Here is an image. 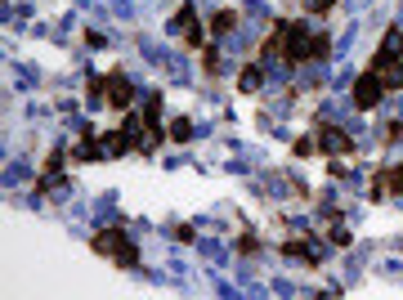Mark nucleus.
<instances>
[{
  "mask_svg": "<svg viewBox=\"0 0 403 300\" xmlns=\"http://www.w3.org/2000/svg\"><path fill=\"white\" fill-rule=\"evenodd\" d=\"M94 251H99V256H108V260H117L121 269H139V247H134L126 233H117V229H99Z\"/></svg>",
  "mask_w": 403,
  "mask_h": 300,
  "instance_id": "obj_1",
  "label": "nucleus"
},
{
  "mask_svg": "<svg viewBox=\"0 0 403 300\" xmlns=\"http://www.w3.org/2000/svg\"><path fill=\"white\" fill-rule=\"evenodd\" d=\"M381 95H386V81H381V72L354 77V86H350V103H354V108H377Z\"/></svg>",
  "mask_w": 403,
  "mask_h": 300,
  "instance_id": "obj_2",
  "label": "nucleus"
},
{
  "mask_svg": "<svg viewBox=\"0 0 403 300\" xmlns=\"http://www.w3.org/2000/svg\"><path fill=\"white\" fill-rule=\"evenodd\" d=\"M166 36H184L188 45L202 41V23H197V5H179L175 18L166 23Z\"/></svg>",
  "mask_w": 403,
  "mask_h": 300,
  "instance_id": "obj_3",
  "label": "nucleus"
},
{
  "mask_svg": "<svg viewBox=\"0 0 403 300\" xmlns=\"http://www.w3.org/2000/svg\"><path fill=\"white\" fill-rule=\"evenodd\" d=\"M103 90H108V108H117V112H126L134 103V77L130 72H112V77L103 81Z\"/></svg>",
  "mask_w": 403,
  "mask_h": 300,
  "instance_id": "obj_4",
  "label": "nucleus"
},
{
  "mask_svg": "<svg viewBox=\"0 0 403 300\" xmlns=\"http://www.w3.org/2000/svg\"><path fill=\"white\" fill-rule=\"evenodd\" d=\"M350 139H354V135H350L345 126H323V130H319V153H332V157H336V153H350Z\"/></svg>",
  "mask_w": 403,
  "mask_h": 300,
  "instance_id": "obj_5",
  "label": "nucleus"
},
{
  "mask_svg": "<svg viewBox=\"0 0 403 300\" xmlns=\"http://www.w3.org/2000/svg\"><path fill=\"white\" fill-rule=\"evenodd\" d=\"M292 175V171H287ZM283 171H269V175H260V180H256V189L260 193H269V198H292V189H296V180H287Z\"/></svg>",
  "mask_w": 403,
  "mask_h": 300,
  "instance_id": "obj_6",
  "label": "nucleus"
},
{
  "mask_svg": "<svg viewBox=\"0 0 403 300\" xmlns=\"http://www.w3.org/2000/svg\"><path fill=\"white\" fill-rule=\"evenodd\" d=\"M94 144H99V157H121L130 148V135L126 130H103V135H94Z\"/></svg>",
  "mask_w": 403,
  "mask_h": 300,
  "instance_id": "obj_7",
  "label": "nucleus"
},
{
  "mask_svg": "<svg viewBox=\"0 0 403 300\" xmlns=\"http://www.w3.org/2000/svg\"><path fill=\"white\" fill-rule=\"evenodd\" d=\"M90 215H94V224H99V229H112V224L121 220V215H117V193H103V198L94 202Z\"/></svg>",
  "mask_w": 403,
  "mask_h": 300,
  "instance_id": "obj_8",
  "label": "nucleus"
},
{
  "mask_svg": "<svg viewBox=\"0 0 403 300\" xmlns=\"http://www.w3.org/2000/svg\"><path fill=\"white\" fill-rule=\"evenodd\" d=\"M233 27H238V14H233V9H215V18H211V36H215V41H224V36H233Z\"/></svg>",
  "mask_w": 403,
  "mask_h": 300,
  "instance_id": "obj_9",
  "label": "nucleus"
},
{
  "mask_svg": "<svg viewBox=\"0 0 403 300\" xmlns=\"http://www.w3.org/2000/svg\"><path fill=\"white\" fill-rule=\"evenodd\" d=\"M139 54H143V59H148V63H152V68H166V59H170V54H166V50H161V45H157V41H152V36H148V32H139Z\"/></svg>",
  "mask_w": 403,
  "mask_h": 300,
  "instance_id": "obj_10",
  "label": "nucleus"
},
{
  "mask_svg": "<svg viewBox=\"0 0 403 300\" xmlns=\"http://www.w3.org/2000/svg\"><path fill=\"white\" fill-rule=\"evenodd\" d=\"M399 50H403V32H399V27H390V32H386V41H381V54H377V68H386V63L395 59Z\"/></svg>",
  "mask_w": 403,
  "mask_h": 300,
  "instance_id": "obj_11",
  "label": "nucleus"
},
{
  "mask_svg": "<svg viewBox=\"0 0 403 300\" xmlns=\"http://www.w3.org/2000/svg\"><path fill=\"white\" fill-rule=\"evenodd\" d=\"M265 68H247V72H238V90H242V95H256V90L265 86Z\"/></svg>",
  "mask_w": 403,
  "mask_h": 300,
  "instance_id": "obj_12",
  "label": "nucleus"
},
{
  "mask_svg": "<svg viewBox=\"0 0 403 300\" xmlns=\"http://www.w3.org/2000/svg\"><path fill=\"white\" fill-rule=\"evenodd\" d=\"M197 251L211 260V265H224V260H229V247H224V242H215V238H202Z\"/></svg>",
  "mask_w": 403,
  "mask_h": 300,
  "instance_id": "obj_13",
  "label": "nucleus"
},
{
  "mask_svg": "<svg viewBox=\"0 0 403 300\" xmlns=\"http://www.w3.org/2000/svg\"><path fill=\"white\" fill-rule=\"evenodd\" d=\"M166 72H170V81H175V86H188V81H193L188 59H179V54H170V59H166Z\"/></svg>",
  "mask_w": 403,
  "mask_h": 300,
  "instance_id": "obj_14",
  "label": "nucleus"
},
{
  "mask_svg": "<svg viewBox=\"0 0 403 300\" xmlns=\"http://www.w3.org/2000/svg\"><path fill=\"white\" fill-rule=\"evenodd\" d=\"M296 81H301L305 90H314V86H323V81H328V68H323V63H310V68H305Z\"/></svg>",
  "mask_w": 403,
  "mask_h": 300,
  "instance_id": "obj_15",
  "label": "nucleus"
},
{
  "mask_svg": "<svg viewBox=\"0 0 403 300\" xmlns=\"http://www.w3.org/2000/svg\"><path fill=\"white\" fill-rule=\"evenodd\" d=\"M23 180H32V166H27V162H14V166L5 171V189H18Z\"/></svg>",
  "mask_w": 403,
  "mask_h": 300,
  "instance_id": "obj_16",
  "label": "nucleus"
},
{
  "mask_svg": "<svg viewBox=\"0 0 403 300\" xmlns=\"http://www.w3.org/2000/svg\"><path fill=\"white\" fill-rule=\"evenodd\" d=\"M377 72H381V81H386V86H395V90H403V63H395V59H390L386 68H377Z\"/></svg>",
  "mask_w": 403,
  "mask_h": 300,
  "instance_id": "obj_17",
  "label": "nucleus"
},
{
  "mask_svg": "<svg viewBox=\"0 0 403 300\" xmlns=\"http://www.w3.org/2000/svg\"><path fill=\"white\" fill-rule=\"evenodd\" d=\"M170 139H175V144H188V139H193V121L175 117V121H170Z\"/></svg>",
  "mask_w": 403,
  "mask_h": 300,
  "instance_id": "obj_18",
  "label": "nucleus"
},
{
  "mask_svg": "<svg viewBox=\"0 0 403 300\" xmlns=\"http://www.w3.org/2000/svg\"><path fill=\"white\" fill-rule=\"evenodd\" d=\"M332 256V247L323 238H314V242H305V260H310V265H319V260H328Z\"/></svg>",
  "mask_w": 403,
  "mask_h": 300,
  "instance_id": "obj_19",
  "label": "nucleus"
},
{
  "mask_svg": "<svg viewBox=\"0 0 403 300\" xmlns=\"http://www.w3.org/2000/svg\"><path fill=\"white\" fill-rule=\"evenodd\" d=\"M14 68H18V86H36V81H41V68H36V63H14Z\"/></svg>",
  "mask_w": 403,
  "mask_h": 300,
  "instance_id": "obj_20",
  "label": "nucleus"
},
{
  "mask_svg": "<svg viewBox=\"0 0 403 300\" xmlns=\"http://www.w3.org/2000/svg\"><path fill=\"white\" fill-rule=\"evenodd\" d=\"M363 260H368V247H363V251H354V256L345 260V278H350V283H359V274H363Z\"/></svg>",
  "mask_w": 403,
  "mask_h": 300,
  "instance_id": "obj_21",
  "label": "nucleus"
},
{
  "mask_svg": "<svg viewBox=\"0 0 403 300\" xmlns=\"http://www.w3.org/2000/svg\"><path fill=\"white\" fill-rule=\"evenodd\" d=\"M108 5H112V14L126 18V23H130V18H139V5H134V0H108Z\"/></svg>",
  "mask_w": 403,
  "mask_h": 300,
  "instance_id": "obj_22",
  "label": "nucleus"
},
{
  "mask_svg": "<svg viewBox=\"0 0 403 300\" xmlns=\"http://www.w3.org/2000/svg\"><path fill=\"white\" fill-rule=\"evenodd\" d=\"M143 117H148V121L161 117V95H157V90H148V95H143Z\"/></svg>",
  "mask_w": 403,
  "mask_h": 300,
  "instance_id": "obj_23",
  "label": "nucleus"
},
{
  "mask_svg": "<svg viewBox=\"0 0 403 300\" xmlns=\"http://www.w3.org/2000/svg\"><path fill=\"white\" fill-rule=\"evenodd\" d=\"M354 45H359V23H354V27H350V32H345V36H341V41H336V54H350V50H354Z\"/></svg>",
  "mask_w": 403,
  "mask_h": 300,
  "instance_id": "obj_24",
  "label": "nucleus"
},
{
  "mask_svg": "<svg viewBox=\"0 0 403 300\" xmlns=\"http://www.w3.org/2000/svg\"><path fill=\"white\" fill-rule=\"evenodd\" d=\"M166 274H170V278H175V283H179V287H184V283H188V278H193V274H188V265H184V260H175V256H170V269H166Z\"/></svg>",
  "mask_w": 403,
  "mask_h": 300,
  "instance_id": "obj_25",
  "label": "nucleus"
},
{
  "mask_svg": "<svg viewBox=\"0 0 403 300\" xmlns=\"http://www.w3.org/2000/svg\"><path fill=\"white\" fill-rule=\"evenodd\" d=\"M269 112H274V117H292V99H287V95H274V99H269Z\"/></svg>",
  "mask_w": 403,
  "mask_h": 300,
  "instance_id": "obj_26",
  "label": "nucleus"
},
{
  "mask_svg": "<svg viewBox=\"0 0 403 300\" xmlns=\"http://www.w3.org/2000/svg\"><path fill=\"white\" fill-rule=\"evenodd\" d=\"M242 14H247V18H269V5H265V0H247Z\"/></svg>",
  "mask_w": 403,
  "mask_h": 300,
  "instance_id": "obj_27",
  "label": "nucleus"
},
{
  "mask_svg": "<svg viewBox=\"0 0 403 300\" xmlns=\"http://www.w3.org/2000/svg\"><path fill=\"white\" fill-rule=\"evenodd\" d=\"M386 112L395 121H403V90H395V99H386Z\"/></svg>",
  "mask_w": 403,
  "mask_h": 300,
  "instance_id": "obj_28",
  "label": "nucleus"
},
{
  "mask_svg": "<svg viewBox=\"0 0 403 300\" xmlns=\"http://www.w3.org/2000/svg\"><path fill=\"white\" fill-rule=\"evenodd\" d=\"M319 153V144H314V139H296V157H314Z\"/></svg>",
  "mask_w": 403,
  "mask_h": 300,
  "instance_id": "obj_29",
  "label": "nucleus"
},
{
  "mask_svg": "<svg viewBox=\"0 0 403 300\" xmlns=\"http://www.w3.org/2000/svg\"><path fill=\"white\" fill-rule=\"evenodd\" d=\"M269 292H274V296H296V287L287 283V278H274V287H269Z\"/></svg>",
  "mask_w": 403,
  "mask_h": 300,
  "instance_id": "obj_30",
  "label": "nucleus"
},
{
  "mask_svg": "<svg viewBox=\"0 0 403 300\" xmlns=\"http://www.w3.org/2000/svg\"><path fill=\"white\" fill-rule=\"evenodd\" d=\"M332 242H336V247H345V242H350V229H345V224H336V229H332Z\"/></svg>",
  "mask_w": 403,
  "mask_h": 300,
  "instance_id": "obj_31",
  "label": "nucleus"
},
{
  "mask_svg": "<svg viewBox=\"0 0 403 300\" xmlns=\"http://www.w3.org/2000/svg\"><path fill=\"white\" fill-rule=\"evenodd\" d=\"M211 283H215V292H220V296H238V287H233V283H224V278H211Z\"/></svg>",
  "mask_w": 403,
  "mask_h": 300,
  "instance_id": "obj_32",
  "label": "nucleus"
},
{
  "mask_svg": "<svg viewBox=\"0 0 403 300\" xmlns=\"http://www.w3.org/2000/svg\"><path fill=\"white\" fill-rule=\"evenodd\" d=\"M103 41H108V36H103V32H99V27H94V32H90V36H85V45H90V50H99V45H103Z\"/></svg>",
  "mask_w": 403,
  "mask_h": 300,
  "instance_id": "obj_33",
  "label": "nucleus"
},
{
  "mask_svg": "<svg viewBox=\"0 0 403 300\" xmlns=\"http://www.w3.org/2000/svg\"><path fill=\"white\" fill-rule=\"evenodd\" d=\"M238 247H242V251H260V242H256L251 233H242V238H238Z\"/></svg>",
  "mask_w": 403,
  "mask_h": 300,
  "instance_id": "obj_34",
  "label": "nucleus"
},
{
  "mask_svg": "<svg viewBox=\"0 0 403 300\" xmlns=\"http://www.w3.org/2000/svg\"><path fill=\"white\" fill-rule=\"evenodd\" d=\"M381 274H386V278H403V269L395 265V260H386V265H381Z\"/></svg>",
  "mask_w": 403,
  "mask_h": 300,
  "instance_id": "obj_35",
  "label": "nucleus"
},
{
  "mask_svg": "<svg viewBox=\"0 0 403 300\" xmlns=\"http://www.w3.org/2000/svg\"><path fill=\"white\" fill-rule=\"evenodd\" d=\"M305 5H310V9H319V14H323V9H332L336 0H305Z\"/></svg>",
  "mask_w": 403,
  "mask_h": 300,
  "instance_id": "obj_36",
  "label": "nucleus"
},
{
  "mask_svg": "<svg viewBox=\"0 0 403 300\" xmlns=\"http://www.w3.org/2000/svg\"><path fill=\"white\" fill-rule=\"evenodd\" d=\"M399 18H403V0H399Z\"/></svg>",
  "mask_w": 403,
  "mask_h": 300,
  "instance_id": "obj_37",
  "label": "nucleus"
}]
</instances>
